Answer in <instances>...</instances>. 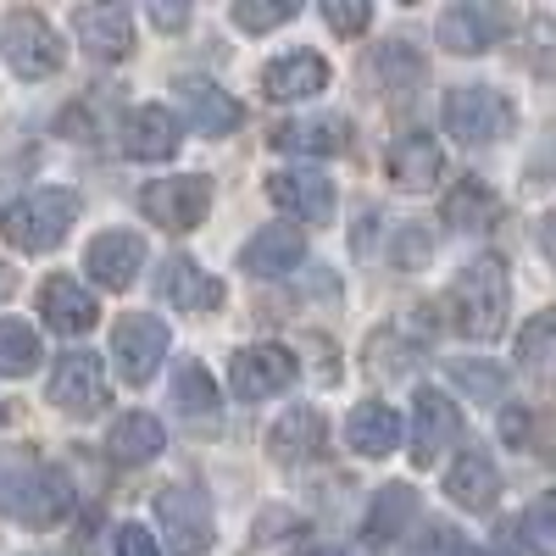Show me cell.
Instances as JSON below:
<instances>
[{
  "mask_svg": "<svg viewBox=\"0 0 556 556\" xmlns=\"http://www.w3.org/2000/svg\"><path fill=\"white\" fill-rule=\"evenodd\" d=\"M412 513H417V495H412L406 484L379 490V501H374V518H367V540H395V534L412 523Z\"/></svg>",
  "mask_w": 556,
  "mask_h": 556,
  "instance_id": "d6a6232c",
  "label": "cell"
},
{
  "mask_svg": "<svg viewBox=\"0 0 556 556\" xmlns=\"http://www.w3.org/2000/svg\"><path fill=\"white\" fill-rule=\"evenodd\" d=\"M278 151H301V156H340L351 146V123L323 112V117H301V123H285L273 134Z\"/></svg>",
  "mask_w": 556,
  "mask_h": 556,
  "instance_id": "d4e9b609",
  "label": "cell"
},
{
  "mask_svg": "<svg viewBox=\"0 0 556 556\" xmlns=\"http://www.w3.org/2000/svg\"><path fill=\"white\" fill-rule=\"evenodd\" d=\"M529 434H534L529 406H506V412H501V440H506V445H529Z\"/></svg>",
  "mask_w": 556,
  "mask_h": 556,
  "instance_id": "b9f144b4",
  "label": "cell"
},
{
  "mask_svg": "<svg viewBox=\"0 0 556 556\" xmlns=\"http://www.w3.org/2000/svg\"><path fill=\"white\" fill-rule=\"evenodd\" d=\"M367 73H374V84L390 89V96H406V89L424 84V56H417L406 39H390V45H379V51H374Z\"/></svg>",
  "mask_w": 556,
  "mask_h": 556,
  "instance_id": "f546056e",
  "label": "cell"
},
{
  "mask_svg": "<svg viewBox=\"0 0 556 556\" xmlns=\"http://www.w3.org/2000/svg\"><path fill=\"white\" fill-rule=\"evenodd\" d=\"M173 412L184 424H217V384L201 362H178L173 367Z\"/></svg>",
  "mask_w": 556,
  "mask_h": 556,
  "instance_id": "f1b7e54d",
  "label": "cell"
},
{
  "mask_svg": "<svg viewBox=\"0 0 556 556\" xmlns=\"http://www.w3.org/2000/svg\"><path fill=\"white\" fill-rule=\"evenodd\" d=\"M267 201L301 223H329L334 217V184L312 167H278L267 178Z\"/></svg>",
  "mask_w": 556,
  "mask_h": 556,
  "instance_id": "4fadbf2b",
  "label": "cell"
},
{
  "mask_svg": "<svg viewBox=\"0 0 556 556\" xmlns=\"http://www.w3.org/2000/svg\"><path fill=\"white\" fill-rule=\"evenodd\" d=\"M84 267H89V278H96V285L128 290L134 278H139V267H146V240L128 235V228H106V235H96V245H89Z\"/></svg>",
  "mask_w": 556,
  "mask_h": 556,
  "instance_id": "e0dca14e",
  "label": "cell"
},
{
  "mask_svg": "<svg viewBox=\"0 0 556 556\" xmlns=\"http://www.w3.org/2000/svg\"><path fill=\"white\" fill-rule=\"evenodd\" d=\"M7 295H12V267L0 262V301H7Z\"/></svg>",
  "mask_w": 556,
  "mask_h": 556,
  "instance_id": "f6af8a7d",
  "label": "cell"
},
{
  "mask_svg": "<svg viewBox=\"0 0 556 556\" xmlns=\"http://www.w3.org/2000/svg\"><path fill=\"white\" fill-rule=\"evenodd\" d=\"M117 139H123V151H128L134 162H167V156L178 151V117H173L162 101H146V106H134V112L123 117Z\"/></svg>",
  "mask_w": 556,
  "mask_h": 556,
  "instance_id": "2e32d148",
  "label": "cell"
},
{
  "mask_svg": "<svg viewBox=\"0 0 556 556\" xmlns=\"http://www.w3.org/2000/svg\"><path fill=\"white\" fill-rule=\"evenodd\" d=\"M495 212H501V201H495V190L484 178H462L440 206L445 228H456V235H484V228L495 223Z\"/></svg>",
  "mask_w": 556,
  "mask_h": 556,
  "instance_id": "83f0119b",
  "label": "cell"
},
{
  "mask_svg": "<svg viewBox=\"0 0 556 556\" xmlns=\"http://www.w3.org/2000/svg\"><path fill=\"white\" fill-rule=\"evenodd\" d=\"M518 534H523V545H529L534 556H556V490L529 506L523 523H518Z\"/></svg>",
  "mask_w": 556,
  "mask_h": 556,
  "instance_id": "d590c367",
  "label": "cell"
},
{
  "mask_svg": "<svg viewBox=\"0 0 556 556\" xmlns=\"http://www.w3.org/2000/svg\"><path fill=\"white\" fill-rule=\"evenodd\" d=\"M295 374H301L295 351H285V345H251V351L235 356V367H228V379H235V395L240 401H267L278 390H290Z\"/></svg>",
  "mask_w": 556,
  "mask_h": 556,
  "instance_id": "5bb4252c",
  "label": "cell"
},
{
  "mask_svg": "<svg viewBox=\"0 0 556 556\" xmlns=\"http://www.w3.org/2000/svg\"><path fill=\"white\" fill-rule=\"evenodd\" d=\"M39 334H34V323L23 317H0V379H23L39 367Z\"/></svg>",
  "mask_w": 556,
  "mask_h": 556,
  "instance_id": "4dcf8cb0",
  "label": "cell"
},
{
  "mask_svg": "<svg viewBox=\"0 0 556 556\" xmlns=\"http://www.w3.org/2000/svg\"><path fill=\"white\" fill-rule=\"evenodd\" d=\"M178 96H184V112H190V128L206 134V139H223V134H235L245 123V106L228 96V89L206 84V78H184Z\"/></svg>",
  "mask_w": 556,
  "mask_h": 556,
  "instance_id": "d6986e66",
  "label": "cell"
},
{
  "mask_svg": "<svg viewBox=\"0 0 556 556\" xmlns=\"http://www.w3.org/2000/svg\"><path fill=\"white\" fill-rule=\"evenodd\" d=\"M0 56H7V67L17 78H28V84L34 78H56L62 62H67L56 28L45 23L39 12H12L7 17V28H0Z\"/></svg>",
  "mask_w": 556,
  "mask_h": 556,
  "instance_id": "5b68a950",
  "label": "cell"
},
{
  "mask_svg": "<svg viewBox=\"0 0 556 556\" xmlns=\"http://www.w3.org/2000/svg\"><path fill=\"white\" fill-rule=\"evenodd\" d=\"M456 556H490V551H479V545H462Z\"/></svg>",
  "mask_w": 556,
  "mask_h": 556,
  "instance_id": "bcb514c9",
  "label": "cell"
},
{
  "mask_svg": "<svg viewBox=\"0 0 556 556\" xmlns=\"http://www.w3.org/2000/svg\"><path fill=\"white\" fill-rule=\"evenodd\" d=\"M323 17H329L334 34L356 39V34H367V23H374V0H323Z\"/></svg>",
  "mask_w": 556,
  "mask_h": 556,
  "instance_id": "74e56055",
  "label": "cell"
},
{
  "mask_svg": "<svg viewBox=\"0 0 556 556\" xmlns=\"http://www.w3.org/2000/svg\"><path fill=\"white\" fill-rule=\"evenodd\" d=\"M401 412L395 406H384V401H362L351 417H345V445L356 451V456H390L395 445H401Z\"/></svg>",
  "mask_w": 556,
  "mask_h": 556,
  "instance_id": "cb8c5ba5",
  "label": "cell"
},
{
  "mask_svg": "<svg viewBox=\"0 0 556 556\" xmlns=\"http://www.w3.org/2000/svg\"><path fill=\"white\" fill-rule=\"evenodd\" d=\"M73 39L84 45L89 56L101 62H123L134 51V17H128V0H84L73 12Z\"/></svg>",
  "mask_w": 556,
  "mask_h": 556,
  "instance_id": "8fae6325",
  "label": "cell"
},
{
  "mask_svg": "<svg viewBox=\"0 0 556 556\" xmlns=\"http://www.w3.org/2000/svg\"><path fill=\"white\" fill-rule=\"evenodd\" d=\"M429 256H434V235H429L424 223H406L401 235H395V245H390V262L395 267H424Z\"/></svg>",
  "mask_w": 556,
  "mask_h": 556,
  "instance_id": "f35d334b",
  "label": "cell"
},
{
  "mask_svg": "<svg viewBox=\"0 0 556 556\" xmlns=\"http://www.w3.org/2000/svg\"><path fill=\"white\" fill-rule=\"evenodd\" d=\"M451 379L473 401H501V390H506V374L495 362H451Z\"/></svg>",
  "mask_w": 556,
  "mask_h": 556,
  "instance_id": "8d00e7d4",
  "label": "cell"
},
{
  "mask_svg": "<svg viewBox=\"0 0 556 556\" xmlns=\"http://www.w3.org/2000/svg\"><path fill=\"white\" fill-rule=\"evenodd\" d=\"M162 440H167L162 417H151V412H123L117 424H112L106 451H112V462H123V468H146L151 456H162Z\"/></svg>",
  "mask_w": 556,
  "mask_h": 556,
  "instance_id": "484cf974",
  "label": "cell"
},
{
  "mask_svg": "<svg viewBox=\"0 0 556 556\" xmlns=\"http://www.w3.org/2000/svg\"><path fill=\"white\" fill-rule=\"evenodd\" d=\"M540 251H545V262L556 267V212L540 217Z\"/></svg>",
  "mask_w": 556,
  "mask_h": 556,
  "instance_id": "7bdbcfd3",
  "label": "cell"
},
{
  "mask_svg": "<svg viewBox=\"0 0 556 556\" xmlns=\"http://www.w3.org/2000/svg\"><path fill=\"white\" fill-rule=\"evenodd\" d=\"M39 312H45V323H51L56 334H89L101 323V306H96V295H89L78 278H51V285L39 290Z\"/></svg>",
  "mask_w": 556,
  "mask_h": 556,
  "instance_id": "603a6c76",
  "label": "cell"
},
{
  "mask_svg": "<svg viewBox=\"0 0 556 556\" xmlns=\"http://www.w3.org/2000/svg\"><path fill=\"white\" fill-rule=\"evenodd\" d=\"M518 362L529 367V374H556V306L523 323V334H518Z\"/></svg>",
  "mask_w": 556,
  "mask_h": 556,
  "instance_id": "1f68e13d",
  "label": "cell"
},
{
  "mask_svg": "<svg viewBox=\"0 0 556 556\" xmlns=\"http://www.w3.org/2000/svg\"><path fill=\"white\" fill-rule=\"evenodd\" d=\"M67 506H73V490L56 468H45V462H28V468L7 473L0 479V513H7L12 523L23 529H51L67 518Z\"/></svg>",
  "mask_w": 556,
  "mask_h": 556,
  "instance_id": "3957f363",
  "label": "cell"
},
{
  "mask_svg": "<svg viewBox=\"0 0 556 556\" xmlns=\"http://www.w3.org/2000/svg\"><path fill=\"white\" fill-rule=\"evenodd\" d=\"M401 7H417V0H401Z\"/></svg>",
  "mask_w": 556,
  "mask_h": 556,
  "instance_id": "7dc6e473",
  "label": "cell"
},
{
  "mask_svg": "<svg viewBox=\"0 0 556 556\" xmlns=\"http://www.w3.org/2000/svg\"><path fill=\"white\" fill-rule=\"evenodd\" d=\"M445 495L456 506H468V513H490V506L501 501V468H495V456L462 451L451 462V473H445Z\"/></svg>",
  "mask_w": 556,
  "mask_h": 556,
  "instance_id": "7402d4cb",
  "label": "cell"
},
{
  "mask_svg": "<svg viewBox=\"0 0 556 556\" xmlns=\"http://www.w3.org/2000/svg\"><path fill=\"white\" fill-rule=\"evenodd\" d=\"M167 323L162 317H146V312H134V317H123L117 329H112V356H117V367H123V379L128 384H151L156 379V367H162V356H167Z\"/></svg>",
  "mask_w": 556,
  "mask_h": 556,
  "instance_id": "30bf717a",
  "label": "cell"
},
{
  "mask_svg": "<svg viewBox=\"0 0 556 556\" xmlns=\"http://www.w3.org/2000/svg\"><path fill=\"white\" fill-rule=\"evenodd\" d=\"M117 556H162V545H156V534H151V529L123 523V529H117Z\"/></svg>",
  "mask_w": 556,
  "mask_h": 556,
  "instance_id": "60d3db41",
  "label": "cell"
},
{
  "mask_svg": "<svg viewBox=\"0 0 556 556\" xmlns=\"http://www.w3.org/2000/svg\"><path fill=\"white\" fill-rule=\"evenodd\" d=\"M323 440H329V424H323V412L295 406V412H285V417L273 424L267 451H273L278 462H306V456H317V451H323Z\"/></svg>",
  "mask_w": 556,
  "mask_h": 556,
  "instance_id": "4316f807",
  "label": "cell"
},
{
  "mask_svg": "<svg viewBox=\"0 0 556 556\" xmlns=\"http://www.w3.org/2000/svg\"><path fill=\"white\" fill-rule=\"evenodd\" d=\"M306 256V235L290 223H273V228H256V235L240 245V267L256 273V278H285L290 267H301Z\"/></svg>",
  "mask_w": 556,
  "mask_h": 556,
  "instance_id": "ac0fdd59",
  "label": "cell"
},
{
  "mask_svg": "<svg viewBox=\"0 0 556 556\" xmlns=\"http://www.w3.org/2000/svg\"><path fill=\"white\" fill-rule=\"evenodd\" d=\"M513 123H518L513 101L490 84H462L445 96V134L462 146H495V139L513 134Z\"/></svg>",
  "mask_w": 556,
  "mask_h": 556,
  "instance_id": "277c9868",
  "label": "cell"
},
{
  "mask_svg": "<svg viewBox=\"0 0 556 556\" xmlns=\"http://www.w3.org/2000/svg\"><path fill=\"white\" fill-rule=\"evenodd\" d=\"M156 295L178 312H217L223 306V285L206 278L190 256H167L162 273H156Z\"/></svg>",
  "mask_w": 556,
  "mask_h": 556,
  "instance_id": "ffe728a7",
  "label": "cell"
},
{
  "mask_svg": "<svg viewBox=\"0 0 556 556\" xmlns=\"http://www.w3.org/2000/svg\"><path fill=\"white\" fill-rule=\"evenodd\" d=\"M295 12H301V0H235V28L273 34L278 23H290Z\"/></svg>",
  "mask_w": 556,
  "mask_h": 556,
  "instance_id": "836d02e7",
  "label": "cell"
},
{
  "mask_svg": "<svg viewBox=\"0 0 556 556\" xmlns=\"http://www.w3.org/2000/svg\"><path fill=\"white\" fill-rule=\"evenodd\" d=\"M456 434H462L456 401L445 390L424 384V390L412 395V462H417V468H434V462L456 445Z\"/></svg>",
  "mask_w": 556,
  "mask_h": 556,
  "instance_id": "9c48e42d",
  "label": "cell"
},
{
  "mask_svg": "<svg viewBox=\"0 0 556 556\" xmlns=\"http://www.w3.org/2000/svg\"><path fill=\"white\" fill-rule=\"evenodd\" d=\"M139 206H146V217L156 228H173V235H184V228H195L206 212H212V178L201 173H184V178H156L139 190Z\"/></svg>",
  "mask_w": 556,
  "mask_h": 556,
  "instance_id": "ba28073f",
  "label": "cell"
},
{
  "mask_svg": "<svg viewBox=\"0 0 556 556\" xmlns=\"http://www.w3.org/2000/svg\"><path fill=\"white\" fill-rule=\"evenodd\" d=\"M329 89V62L317 51H285L262 67V96L267 101H312Z\"/></svg>",
  "mask_w": 556,
  "mask_h": 556,
  "instance_id": "9a60e30c",
  "label": "cell"
},
{
  "mask_svg": "<svg viewBox=\"0 0 556 556\" xmlns=\"http://www.w3.org/2000/svg\"><path fill=\"white\" fill-rule=\"evenodd\" d=\"M51 401H56L62 412H78V417L101 412V406L112 401V379H106L101 356H89V351H67V356L51 367Z\"/></svg>",
  "mask_w": 556,
  "mask_h": 556,
  "instance_id": "7c38bea8",
  "label": "cell"
},
{
  "mask_svg": "<svg viewBox=\"0 0 556 556\" xmlns=\"http://www.w3.org/2000/svg\"><path fill=\"white\" fill-rule=\"evenodd\" d=\"M506 306H513V285H506V262L479 256L456 273V285L445 295V317L456 334L468 340H495L506 329Z\"/></svg>",
  "mask_w": 556,
  "mask_h": 556,
  "instance_id": "6da1fadb",
  "label": "cell"
},
{
  "mask_svg": "<svg viewBox=\"0 0 556 556\" xmlns=\"http://www.w3.org/2000/svg\"><path fill=\"white\" fill-rule=\"evenodd\" d=\"M156 523H162V545L167 556H201L212 545V501L195 484H167L156 495Z\"/></svg>",
  "mask_w": 556,
  "mask_h": 556,
  "instance_id": "8992f818",
  "label": "cell"
},
{
  "mask_svg": "<svg viewBox=\"0 0 556 556\" xmlns=\"http://www.w3.org/2000/svg\"><path fill=\"white\" fill-rule=\"evenodd\" d=\"M440 167H445V156H440V146H434L429 134H401L395 146H390V156H384L390 184H395V190H412V195L434 190Z\"/></svg>",
  "mask_w": 556,
  "mask_h": 556,
  "instance_id": "44dd1931",
  "label": "cell"
},
{
  "mask_svg": "<svg viewBox=\"0 0 556 556\" xmlns=\"http://www.w3.org/2000/svg\"><path fill=\"white\" fill-rule=\"evenodd\" d=\"M146 7H151V23H156L162 34H184V28H190L195 0H146Z\"/></svg>",
  "mask_w": 556,
  "mask_h": 556,
  "instance_id": "ab89813d",
  "label": "cell"
},
{
  "mask_svg": "<svg viewBox=\"0 0 556 556\" xmlns=\"http://www.w3.org/2000/svg\"><path fill=\"white\" fill-rule=\"evenodd\" d=\"M412 362H417V351H412L395 329H379L374 340H367V367H374L379 379H401Z\"/></svg>",
  "mask_w": 556,
  "mask_h": 556,
  "instance_id": "e575fe53",
  "label": "cell"
},
{
  "mask_svg": "<svg viewBox=\"0 0 556 556\" xmlns=\"http://www.w3.org/2000/svg\"><path fill=\"white\" fill-rule=\"evenodd\" d=\"M518 28V12L506 0H462L440 17V45L451 56H479L490 45H501L506 34Z\"/></svg>",
  "mask_w": 556,
  "mask_h": 556,
  "instance_id": "52a82bcc",
  "label": "cell"
},
{
  "mask_svg": "<svg viewBox=\"0 0 556 556\" xmlns=\"http://www.w3.org/2000/svg\"><path fill=\"white\" fill-rule=\"evenodd\" d=\"M73 217H78V190H34L12 206H0V240L28 256H45L67 240Z\"/></svg>",
  "mask_w": 556,
  "mask_h": 556,
  "instance_id": "7a4b0ae2",
  "label": "cell"
},
{
  "mask_svg": "<svg viewBox=\"0 0 556 556\" xmlns=\"http://www.w3.org/2000/svg\"><path fill=\"white\" fill-rule=\"evenodd\" d=\"M295 556H345V551H334V545H306V551H295Z\"/></svg>",
  "mask_w": 556,
  "mask_h": 556,
  "instance_id": "ee69618b",
  "label": "cell"
}]
</instances>
